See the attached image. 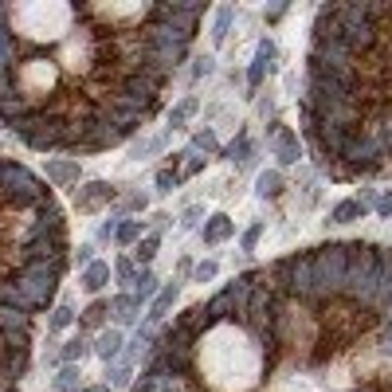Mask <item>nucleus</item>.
Segmentation results:
<instances>
[{
	"label": "nucleus",
	"instance_id": "nucleus-1",
	"mask_svg": "<svg viewBox=\"0 0 392 392\" xmlns=\"http://www.w3.org/2000/svg\"><path fill=\"white\" fill-rule=\"evenodd\" d=\"M134 392H392V247L239 271L157 333Z\"/></svg>",
	"mask_w": 392,
	"mask_h": 392
},
{
	"label": "nucleus",
	"instance_id": "nucleus-2",
	"mask_svg": "<svg viewBox=\"0 0 392 392\" xmlns=\"http://www.w3.org/2000/svg\"><path fill=\"white\" fill-rule=\"evenodd\" d=\"M204 4L4 0L0 126L39 153H106L157 118Z\"/></svg>",
	"mask_w": 392,
	"mask_h": 392
},
{
	"label": "nucleus",
	"instance_id": "nucleus-3",
	"mask_svg": "<svg viewBox=\"0 0 392 392\" xmlns=\"http://www.w3.org/2000/svg\"><path fill=\"white\" fill-rule=\"evenodd\" d=\"M302 134L330 181L392 177V4L318 8Z\"/></svg>",
	"mask_w": 392,
	"mask_h": 392
},
{
	"label": "nucleus",
	"instance_id": "nucleus-4",
	"mask_svg": "<svg viewBox=\"0 0 392 392\" xmlns=\"http://www.w3.org/2000/svg\"><path fill=\"white\" fill-rule=\"evenodd\" d=\"M71 267V232L55 188L24 161L0 157V392H20L36 326Z\"/></svg>",
	"mask_w": 392,
	"mask_h": 392
},
{
	"label": "nucleus",
	"instance_id": "nucleus-5",
	"mask_svg": "<svg viewBox=\"0 0 392 392\" xmlns=\"http://www.w3.org/2000/svg\"><path fill=\"white\" fill-rule=\"evenodd\" d=\"M110 200H114V184L90 181V184H83V188L75 193V208L79 212H95V208H102V204H110Z\"/></svg>",
	"mask_w": 392,
	"mask_h": 392
},
{
	"label": "nucleus",
	"instance_id": "nucleus-6",
	"mask_svg": "<svg viewBox=\"0 0 392 392\" xmlns=\"http://www.w3.org/2000/svg\"><path fill=\"white\" fill-rule=\"evenodd\" d=\"M271 137H275V157H279L282 165H294V161H298V137H294L291 126L275 122L271 126Z\"/></svg>",
	"mask_w": 392,
	"mask_h": 392
},
{
	"label": "nucleus",
	"instance_id": "nucleus-7",
	"mask_svg": "<svg viewBox=\"0 0 392 392\" xmlns=\"http://www.w3.org/2000/svg\"><path fill=\"white\" fill-rule=\"evenodd\" d=\"M48 184L51 188H71V184H79V161H48Z\"/></svg>",
	"mask_w": 392,
	"mask_h": 392
},
{
	"label": "nucleus",
	"instance_id": "nucleus-8",
	"mask_svg": "<svg viewBox=\"0 0 392 392\" xmlns=\"http://www.w3.org/2000/svg\"><path fill=\"white\" fill-rule=\"evenodd\" d=\"M122 349H126V337H122V330H106V333H98V342H95V353L110 365V361H118L122 357Z\"/></svg>",
	"mask_w": 392,
	"mask_h": 392
},
{
	"label": "nucleus",
	"instance_id": "nucleus-9",
	"mask_svg": "<svg viewBox=\"0 0 392 392\" xmlns=\"http://www.w3.org/2000/svg\"><path fill=\"white\" fill-rule=\"evenodd\" d=\"M232 232H235V224H232V216H224V212H216V216H208V224H204V244H224V239H232Z\"/></svg>",
	"mask_w": 392,
	"mask_h": 392
},
{
	"label": "nucleus",
	"instance_id": "nucleus-10",
	"mask_svg": "<svg viewBox=\"0 0 392 392\" xmlns=\"http://www.w3.org/2000/svg\"><path fill=\"white\" fill-rule=\"evenodd\" d=\"M177 294H181V286L177 282H169V286H161V294L153 298V306H149V314H146V322L153 326V322H161L165 314L173 310V302H177Z\"/></svg>",
	"mask_w": 392,
	"mask_h": 392
},
{
	"label": "nucleus",
	"instance_id": "nucleus-11",
	"mask_svg": "<svg viewBox=\"0 0 392 392\" xmlns=\"http://www.w3.org/2000/svg\"><path fill=\"white\" fill-rule=\"evenodd\" d=\"M271 59H275V43H271V39H259L255 63H251V71H247V83H251V86H259V83H263V71L271 67Z\"/></svg>",
	"mask_w": 392,
	"mask_h": 392
},
{
	"label": "nucleus",
	"instance_id": "nucleus-12",
	"mask_svg": "<svg viewBox=\"0 0 392 392\" xmlns=\"http://www.w3.org/2000/svg\"><path fill=\"white\" fill-rule=\"evenodd\" d=\"M79 282H83V291L98 294L102 286H106V282H110V263H98V259H95V263H90L83 275H79Z\"/></svg>",
	"mask_w": 392,
	"mask_h": 392
},
{
	"label": "nucleus",
	"instance_id": "nucleus-13",
	"mask_svg": "<svg viewBox=\"0 0 392 392\" xmlns=\"http://www.w3.org/2000/svg\"><path fill=\"white\" fill-rule=\"evenodd\" d=\"M137 310H141V302H137L134 294H118L110 302V314L118 318V326H130V322H137Z\"/></svg>",
	"mask_w": 392,
	"mask_h": 392
},
{
	"label": "nucleus",
	"instance_id": "nucleus-14",
	"mask_svg": "<svg viewBox=\"0 0 392 392\" xmlns=\"http://www.w3.org/2000/svg\"><path fill=\"white\" fill-rule=\"evenodd\" d=\"M365 212H369V208H365V200L357 196V200H342V204L330 212V220H333V224H353V220H361Z\"/></svg>",
	"mask_w": 392,
	"mask_h": 392
},
{
	"label": "nucleus",
	"instance_id": "nucleus-15",
	"mask_svg": "<svg viewBox=\"0 0 392 392\" xmlns=\"http://www.w3.org/2000/svg\"><path fill=\"white\" fill-rule=\"evenodd\" d=\"M134 298L137 302H146V298H153V294H161V286H157V275L153 271H137V279H134Z\"/></svg>",
	"mask_w": 392,
	"mask_h": 392
},
{
	"label": "nucleus",
	"instance_id": "nucleus-16",
	"mask_svg": "<svg viewBox=\"0 0 392 392\" xmlns=\"http://www.w3.org/2000/svg\"><path fill=\"white\" fill-rule=\"evenodd\" d=\"M106 314H110V302H90V306L83 310L79 326H83V330H98V326L106 322Z\"/></svg>",
	"mask_w": 392,
	"mask_h": 392
},
{
	"label": "nucleus",
	"instance_id": "nucleus-17",
	"mask_svg": "<svg viewBox=\"0 0 392 392\" xmlns=\"http://www.w3.org/2000/svg\"><path fill=\"white\" fill-rule=\"evenodd\" d=\"M196 106H200L196 98H181V102H177V106L169 110V126H173V130H181V126H184V122H188V118L196 114Z\"/></svg>",
	"mask_w": 392,
	"mask_h": 392
},
{
	"label": "nucleus",
	"instance_id": "nucleus-18",
	"mask_svg": "<svg viewBox=\"0 0 392 392\" xmlns=\"http://www.w3.org/2000/svg\"><path fill=\"white\" fill-rule=\"evenodd\" d=\"M90 349H95V345L86 342V337H71V342L63 345V361H67V365H75V361H83Z\"/></svg>",
	"mask_w": 392,
	"mask_h": 392
},
{
	"label": "nucleus",
	"instance_id": "nucleus-19",
	"mask_svg": "<svg viewBox=\"0 0 392 392\" xmlns=\"http://www.w3.org/2000/svg\"><path fill=\"white\" fill-rule=\"evenodd\" d=\"M157 247H161V235H157V232H153V235H146V239H137L134 259H137V263H149V259L157 255Z\"/></svg>",
	"mask_w": 392,
	"mask_h": 392
},
{
	"label": "nucleus",
	"instance_id": "nucleus-20",
	"mask_svg": "<svg viewBox=\"0 0 392 392\" xmlns=\"http://www.w3.org/2000/svg\"><path fill=\"white\" fill-rule=\"evenodd\" d=\"M232 20H235V8H220V16H216V28H212V39H216V43H224V39H228V32H232Z\"/></svg>",
	"mask_w": 392,
	"mask_h": 392
},
{
	"label": "nucleus",
	"instance_id": "nucleus-21",
	"mask_svg": "<svg viewBox=\"0 0 392 392\" xmlns=\"http://www.w3.org/2000/svg\"><path fill=\"white\" fill-rule=\"evenodd\" d=\"M122 247H130V244H137L141 239V220H126V224H118V235H114Z\"/></svg>",
	"mask_w": 392,
	"mask_h": 392
},
{
	"label": "nucleus",
	"instance_id": "nucleus-22",
	"mask_svg": "<svg viewBox=\"0 0 392 392\" xmlns=\"http://www.w3.org/2000/svg\"><path fill=\"white\" fill-rule=\"evenodd\" d=\"M130 373H134V365H126V361H110V365H106L110 389H118V384H130Z\"/></svg>",
	"mask_w": 392,
	"mask_h": 392
},
{
	"label": "nucleus",
	"instance_id": "nucleus-23",
	"mask_svg": "<svg viewBox=\"0 0 392 392\" xmlns=\"http://www.w3.org/2000/svg\"><path fill=\"white\" fill-rule=\"evenodd\" d=\"M71 318H75L71 306H55V310H51V318H48V330H51V333L67 330V326H71Z\"/></svg>",
	"mask_w": 392,
	"mask_h": 392
},
{
	"label": "nucleus",
	"instance_id": "nucleus-24",
	"mask_svg": "<svg viewBox=\"0 0 392 392\" xmlns=\"http://www.w3.org/2000/svg\"><path fill=\"white\" fill-rule=\"evenodd\" d=\"M247 153H251V141H247L244 134H239V141H232V146L224 149V157H228V161H239V165H247V161H251Z\"/></svg>",
	"mask_w": 392,
	"mask_h": 392
},
{
	"label": "nucleus",
	"instance_id": "nucleus-25",
	"mask_svg": "<svg viewBox=\"0 0 392 392\" xmlns=\"http://www.w3.org/2000/svg\"><path fill=\"white\" fill-rule=\"evenodd\" d=\"M75 380H79V369H75V365H63L59 377H55V389H59V392H79V389H75Z\"/></svg>",
	"mask_w": 392,
	"mask_h": 392
},
{
	"label": "nucleus",
	"instance_id": "nucleus-26",
	"mask_svg": "<svg viewBox=\"0 0 392 392\" xmlns=\"http://www.w3.org/2000/svg\"><path fill=\"white\" fill-rule=\"evenodd\" d=\"M282 193V177L279 173H263L259 177V196H279Z\"/></svg>",
	"mask_w": 392,
	"mask_h": 392
},
{
	"label": "nucleus",
	"instance_id": "nucleus-27",
	"mask_svg": "<svg viewBox=\"0 0 392 392\" xmlns=\"http://www.w3.org/2000/svg\"><path fill=\"white\" fill-rule=\"evenodd\" d=\"M193 146L204 149V153H220V141H216V134H212V130H200V134L193 137Z\"/></svg>",
	"mask_w": 392,
	"mask_h": 392
},
{
	"label": "nucleus",
	"instance_id": "nucleus-28",
	"mask_svg": "<svg viewBox=\"0 0 392 392\" xmlns=\"http://www.w3.org/2000/svg\"><path fill=\"white\" fill-rule=\"evenodd\" d=\"M177 181H181V173H177V169H161L157 173V193H173Z\"/></svg>",
	"mask_w": 392,
	"mask_h": 392
},
{
	"label": "nucleus",
	"instance_id": "nucleus-29",
	"mask_svg": "<svg viewBox=\"0 0 392 392\" xmlns=\"http://www.w3.org/2000/svg\"><path fill=\"white\" fill-rule=\"evenodd\" d=\"M114 275H118L122 282H130V286H134V279H137V271H134L130 259H118V263H114Z\"/></svg>",
	"mask_w": 392,
	"mask_h": 392
},
{
	"label": "nucleus",
	"instance_id": "nucleus-30",
	"mask_svg": "<svg viewBox=\"0 0 392 392\" xmlns=\"http://www.w3.org/2000/svg\"><path fill=\"white\" fill-rule=\"evenodd\" d=\"M216 271H220V267H216L212 259H204V263H196L193 275H196V282H212V279H216Z\"/></svg>",
	"mask_w": 392,
	"mask_h": 392
},
{
	"label": "nucleus",
	"instance_id": "nucleus-31",
	"mask_svg": "<svg viewBox=\"0 0 392 392\" xmlns=\"http://www.w3.org/2000/svg\"><path fill=\"white\" fill-rule=\"evenodd\" d=\"M259 235H263V224H255V228H247V232H244V251H255Z\"/></svg>",
	"mask_w": 392,
	"mask_h": 392
},
{
	"label": "nucleus",
	"instance_id": "nucleus-32",
	"mask_svg": "<svg viewBox=\"0 0 392 392\" xmlns=\"http://www.w3.org/2000/svg\"><path fill=\"white\" fill-rule=\"evenodd\" d=\"M75 255H79V267H90V263H95V247H90V244H83V247H79V251H75Z\"/></svg>",
	"mask_w": 392,
	"mask_h": 392
},
{
	"label": "nucleus",
	"instance_id": "nucleus-33",
	"mask_svg": "<svg viewBox=\"0 0 392 392\" xmlns=\"http://www.w3.org/2000/svg\"><path fill=\"white\" fill-rule=\"evenodd\" d=\"M373 204H377V212H380V216H389V220H392V193H384L380 200H373Z\"/></svg>",
	"mask_w": 392,
	"mask_h": 392
},
{
	"label": "nucleus",
	"instance_id": "nucleus-34",
	"mask_svg": "<svg viewBox=\"0 0 392 392\" xmlns=\"http://www.w3.org/2000/svg\"><path fill=\"white\" fill-rule=\"evenodd\" d=\"M200 165H204V161H200V157H193L188 165H184V177H193V173H200Z\"/></svg>",
	"mask_w": 392,
	"mask_h": 392
},
{
	"label": "nucleus",
	"instance_id": "nucleus-35",
	"mask_svg": "<svg viewBox=\"0 0 392 392\" xmlns=\"http://www.w3.org/2000/svg\"><path fill=\"white\" fill-rule=\"evenodd\" d=\"M79 392H110L106 384H98V389H79Z\"/></svg>",
	"mask_w": 392,
	"mask_h": 392
}]
</instances>
